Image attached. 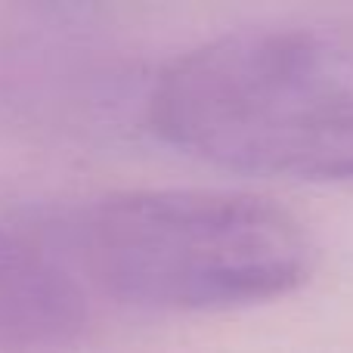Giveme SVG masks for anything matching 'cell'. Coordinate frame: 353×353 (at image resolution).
I'll return each mask as SVG.
<instances>
[{
    "instance_id": "obj_1",
    "label": "cell",
    "mask_w": 353,
    "mask_h": 353,
    "mask_svg": "<svg viewBox=\"0 0 353 353\" xmlns=\"http://www.w3.org/2000/svg\"><path fill=\"white\" fill-rule=\"evenodd\" d=\"M149 124L201 161L353 183V19L214 37L161 68Z\"/></svg>"
},
{
    "instance_id": "obj_2",
    "label": "cell",
    "mask_w": 353,
    "mask_h": 353,
    "mask_svg": "<svg viewBox=\"0 0 353 353\" xmlns=\"http://www.w3.org/2000/svg\"><path fill=\"white\" fill-rule=\"evenodd\" d=\"M81 285L128 307L208 313L298 292L316 245L288 208L226 189H137L65 208L47 223Z\"/></svg>"
},
{
    "instance_id": "obj_3",
    "label": "cell",
    "mask_w": 353,
    "mask_h": 353,
    "mask_svg": "<svg viewBox=\"0 0 353 353\" xmlns=\"http://www.w3.org/2000/svg\"><path fill=\"white\" fill-rule=\"evenodd\" d=\"M84 329V285L37 239L0 226V353H65Z\"/></svg>"
}]
</instances>
